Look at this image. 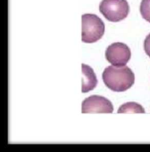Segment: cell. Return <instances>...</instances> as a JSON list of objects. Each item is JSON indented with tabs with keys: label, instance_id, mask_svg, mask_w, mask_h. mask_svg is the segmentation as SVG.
I'll return each instance as SVG.
<instances>
[{
	"label": "cell",
	"instance_id": "6da1fadb",
	"mask_svg": "<svg viewBox=\"0 0 150 152\" xmlns=\"http://www.w3.org/2000/svg\"><path fill=\"white\" fill-rule=\"evenodd\" d=\"M105 85L111 91L122 92L127 91L135 82V75L129 67L109 66L102 73Z\"/></svg>",
	"mask_w": 150,
	"mask_h": 152
},
{
	"label": "cell",
	"instance_id": "277c9868",
	"mask_svg": "<svg viewBox=\"0 0 150 152\" xmlns=\"http://www.w3.org/2000/svg\"><path fill=\"white\" fill-rule=\"evenodd\" d=\"M105 58L113 66H125L131 58V51L127 45L121 42L113 43L106 48Z\"/></svg>",
	"mask_w": 150,
	"mask_h": 152
},
{
	"label": "cell",
	"instance_id": "5b68a950",
	"mask_svg": "<svg viewBox=\"0 0 150 152\" xmlns=\"http://www.w3.org/2000/svg\"><path fill=\"white\" fill-rule=\"evenodd\" d=\"M113 110L112 102L101 96L92 95L82 103V113H112Z\"/></svg>",
	"mask_w": 150,
	"mask_h": 152
},
{
	"label": "cell",
	"instance_id": "9c48e42d",
	"mask_svg": "<svg viewBox=\"0 0 150 152\" xmlns=\"http://www.w3.org/2000/svg\"><path fill=\"white\" fill-rule=\"evenodd\" d=\"M144 49L146 55L150 58V33L144 40Z\"/></svg>",
	"mask_w": 150,
	"mask_h": 152
},
{
	"label": "cell",
	"instance_id": "52a82bcc",
	"mask_svg": "<svg viewBox=\"0 0 150 152\" xmlns=\"http://www.w3.org/2000/svg\"><path fill=\"white\" fill-rule=\"evenodd\" d=\"M145 110L140 104L134 102L125 103L118 109L117 113H145Z\"/></svg>",
	"mask_w": 150,
	"mask_h": 152
},
{
	"label": "cell",
	"instance_id": "ba28073f",
	"mask_svg": "<svg viewBox=\"0 0 150 152\" xmlns=\"http://www.w3.org/2000/svg\"><path fill=\"white\" fill-rule=\"evenodd\" d=\"M140 12L142 17L150 23V0H142L140 6Z\"/></svg>",
	"mask_w": 150,
	"mask_h": 152
},
{
	"label": "cell",
	"instance_id": "7a4b0ae2",
	"mask_svg": "<svg viewBox=\"0 0 150 152\" xmlns=\"http://www.w3.org/2000/svg\"><path fill=\"white\" fill-rule=\"evenodd\" d=\"M82 41L86 43L97 42L102 37L105 31V23L94 14L82 15Z\"/></svg>",
	"mask_w": 150,
	"mask_h": 152
},
{
	"label": "cell",
	"instance_id": "3957f363",
	"mask_svg": "<svg viewBox=\"0 0 150 152\" xmlns=\"http://www.w3.org/2000/svg\"><path fill=\"white\" fill-rule=\"evenodd\" d=\"M99 11L108 21L118 22L127 17L130 6L127 0H102Z\"/></svg>",
	"mask_w": 150,
	"mask_h": 152
},
{
	"label": "cell",
	"instance_id": "8992f818",
	"mask_svg": "<svg viewBox=\"0 0 150 152\" xmlns=\"http://www.w3.org/2000/svg\"><path fill=\"white\" fill-rule=\"evenodd\" d=\"M82 92L88 93L92 91L97 86L98 81L93 69L88 65L82 64Z\"/></svg>",
	"mask_w": 150,
	"mask_h": 152
}]
</instances>
